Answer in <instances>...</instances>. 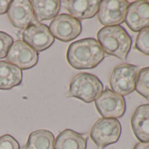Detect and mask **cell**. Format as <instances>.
<instances>
[{"label":"cell","instance_id":"2","mask_svg":"<svg viewBox=\"0 0 149 149\" xmlns=\"http://www.w3.org/2000/svg\"><path fill=\"white\" fill-rule=\"evenodd\" d=\"M97 40L105 54L122 61L127 59L132 40L123 26H113L101 28L97 33Z\"/></svg>","mask_w":149,"mask_h":149},{"label":"cell","instance_id":"17","mask_svg":"<svg viewBox=\"0 0 149 149\" xmlns=\"http://www.w3.org/2000/svg\"><path fill=\"white\" fill-rule=\"evenodd\" d=\"M30 2L38 23L55 18L61 8L59 0H33Z\"/></svg>","mask_w":149,"mask_h":149},{"label":"cell","instance_id":"4","mask_svg":"<svg viewBox=\"0 0 149 149\" xmlns=\"http://www.w3.org/2000/svg\"><path fill=\"white\" fill-rule=\"evenodd\" d=\"M139 73V67L132 64L123 63L115 67L110 77L111 91L122 97L127 96L135 91Z\"/></svg>","mask_w":149,"mask_h":149},{"label":"cell","instance_id":"16","mask_svg":"<svg viewBox=\"0 0 149 149\" xmlns=\"http://www.w3.org/2000/svg\"><path fill=\"white\" fill-rule=\"evenodd\" d=\"M23 80L20 68L6 61H0V90L8 91L19 86Z\"/></svg>","mask_w":149,"mask_h":149},{"label":"cell","instance_id":"10","mask_svg":"<svg viewBox=\"0 0 149 149\" xmlns=\"http://www.w3.org/2000/svg\"><path fill=\"white\" fill-rule=\"evenodd\" d=\"M23 41L33 48L36 52H42L49 48L54 38L52 35L49 27L45 24H33L27 26L23 32Z\"/></svg>","mask_w":149,"mask_h":149},{"label":"cell","instance_id":"22","mask_svg":"<svg viewBox=\"0 0 149 149\" xmlns=\"http://www.w3.org/2000/svg\"><path fill=\"white\" fill-rule=\"evenodd\" d=\"M0 149H20L19 142L10 134L0 137Z\"/></svg>","mask_w":149,"mask_h":149},{"label":"cell","instance_id":"24","mask_svg":"<svg viewBox=\"0 0 149 149\" xmlns=\"http://www.w3.org/2000/svg\"><path fill=\"white\" fill-rule=\"evenodd\" d=\"M132 149H149V142H139Z\"/></svg>","mask_w":149,"mask_h":149},{"label":"cell","instance_id":"23","mask_svg":"<svg viewBox=\"0 0 149 149\" xmlns=\"http://www.w3.org/2000/svg\"><path fill=\"white\" fill-rule=\"evenodd\" d=\"M11 2V0H0V15L7 13Z\"/></svg>","mask_w":149,"mask_h":149},{"label":"cell","instance_id":"7","mask_svg":"<svg viewBox=\"0 0 149 149\" xmlns=\"http://www.w3.org/2000/svg\"><path fill=\"white\" fill-rule=\"evenodd\" d=\"M49 30L57 40L64 42L77 39L82 32L80 20L73 18L69 14H61L56 16L50 24Z\"/></svg>","mask_w":149,"mask_h":149},{"label":"cell","instance_id":"21","mask_svg":"<svg viewBox=\"0 0 149 149\" xmlns=\"http://www.w3.org/2000/svg\"><path fill=\"white\" fill-rule=\"evenodd\" d=\"M13 44V39L5 32H0V59L7 56V54Z\"/></svg>","mask_w":149,"mask_h":149},{"label":"cell","instance_id":"19","mask_svg":"<svg viewBox=\"0 0 149 149\" xmlns=\"http://www.w3.org/2000/svg\"><path fill=\"white\" fill-rule=\"evenodd\" d=\"M135 91L149 101V67L139 70Z\"/></svg>","mask_w":149,"mask_h":149},{"label":"cell","instance_id":"11","mask_svg":"<svg viewBox=\"0 0 149 149\" xmlns=\"http://www.w3.org/2000/svg\"><path fill=\"white\" fill-rule=\"evenodd\" d=\"M12 25L19 29H26L30 25L37 24L31 2L28 0H13L7 11Z\"/></svg>","mask_w":149,"mask_h":149},{"label":"cell","instance_id":"6","mask_svg":"<svg viewBox=\"0 0 149 149\" xmlns=\"http://www.w3.org/2000/svg\"><path fill=\"white\" fill-rule=\"evenodd\" d=\"M95 105L99 114L105 118H119L124 116L126 110L125 97L105 89L95 100Z\"/></svg>","mask_w":149,"mask_h":149},{"label":"cell","instance_id":"15","mask_svg":"<svg viewBox=\"0 0 149 149\" xmlns=\"http://www.w3.org/2000/svg\"><path fill=\"white\" fill-rule=\"evenodd\" d=\"M88 137L71 129L61 132L54 140V149H86Z\"/></svg>","mask_w":149,"mask_h":149},{"label":"cell","instance_id":"20","mask_svg":"<svg viewBox=\"0 0 149 149\" xmlns=\"http://www.w3.org/2000/svg\"><path fill=\"white\" fill-rule=\"evenodd\" d=\"M136 48L146 55H149V27L141 30L137 36Z\"/></svg>","mask_w":149,"mask_h":149},{"label":"cell","instance_id":"8","mask_svg":"<svg viewBox=\"0 0 149 149\" xmlns=\"http://www.w3.org/2000/svg\"><path fill=\"white\" fill-rule=\"evenodd\" d=\"M130 3L126 0H104L100 3L98 20L105 26H119L125 21Z\"/></svg>","mask_w":149,"mask_h":149},{"label":"cell","instance_id":"1","mask_svg":"<svg viewBox=\"0 0 149 149\" xmlns=\"http://www.w3.org/2000/svg\"><path fill=\"white\" fill-rule=\"evenodd\" d=\"M104 59V52L99 42L93 38L77 40L68 47L67 61L76 69H91Z\"/></svg>","mask_w":149,"mask_h":149},{"label":"cell","instance_id":"9","mask_svg":"<svg viewBox=\"0 0 149 149\" xmlns=\"http://www.w3.org/2000/svg\"><path fill=\"white\" fill-rule=\"evenodd\" d=\"M38 52L22 40L13 42L6 56V61L9 63L21 70L33 68L38 63Z\"/></svg>","mask_w":149,"mask_h":149},{"label":"cell","instance_id":"13","mask_svg":"<svg viewBox=\"0 0 149 149\" xmlns=\"http://www.w3.org/2000/svg\"><path fill=\"white\" fill-rule=\"evenodd\" d=\"M69 15L77 19H89L99 11L101 1L98 0H65L61 2Z\"/></svg>","mask_w":149,"mask_h":149},{"label":"cell","instance_id":"18","mask_svg":"<svg viewBox=\"0 0 149 149\" xmlns=\"http://www.w3.org/2000/svg\"><path fill=\"white\" fill-rule=\"evenodd\" d=\"M54 136L50 131L36 130L29 135L22 149H54Z\"/></svg>","mask_w":149,"mask_h":149},{"label":"cell","instance_id":"5","mask_svg":"<svg viewBox=\"0 0 149 149\" xmlns=\"http://www.w3.org/2000/svg\"><path fill=\"white\" fill-rule=\"evenodd\" d=\"M121 132V124L118 119L102 118L93 125L90 135L98 149H104L118 141Z\"/></svg>","mask_w":149,"mask_h":149},{"label":"cell","instance_id":"14","mask_svg":"<svg viewBox=\"0 0 149 149\" xmlns=\"http://www.w3.org/2000/svg\"><path fill=\"white\" fill-rule=\"evenodd\" d=\"M132 129L140 142H149V104L139 105L131 120Z\"/></svg>","mask_w":149,"mask_h":149},{"label":"cell","instance_id":"12","mask_svg":"<svg viewBox=\"0 0 149 149\" xmlns=\"http://www.w3.org/2000/svg\"><path fill=\"white\" fill-rule=\"evenodd\" d=\"M125 22L133 32H140L149 27V1L138 0L127 8Z\"/></svg>","mask_w":149,"mask_h":149},{"label":"cell","instance_id":"3","mask_svg":"<svg viewBox=\"0 0 149 149\" xmlns=\"http://www.w3.org/2000/svg\"><path fill=\"white\" fill-rule=\"evenodd\" d=\"M103 89L104 85L97 76L90 73H79L72 78L67 97H76L90 104L101 95Z\"/></svg>","mask_w":149,"mask_h":149}]
</instances>
